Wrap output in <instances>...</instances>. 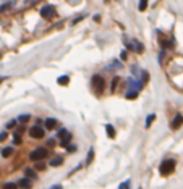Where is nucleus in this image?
Returning <instances> with one entry per match:
<instances>
[{"instance_id": "30", "label": "nucleus", "mask_w": 183, "mask_h": 189, "mask_svg": "<svg viewBox=\"0 0 183 189\" xmlns=\"http://www.w3.org/2000/svg\"><path fill=\"white\" fill-rule=\"evenodd\" d=\"M55 145V139L51 137V139H47V147H54Z\"/></svg>"}, {"instance_id": "14", "label": "nucleus", "mask_w": 183, "mask_h": 189, "mask_svg": "<svg viewBox=\"0 0 183 189\" xmlns=\"http://www.w3.org/2000/svg\"><path fill=\"white\" fill-rule=\"evenodd\" d=\"M156 121V113H149L147 117H146V121H144V128L146 129H149L152 126V123Z\"/></svg>"}, {"instance_id": "22", "label": "nucleus", "mask_w": 183, "mask_h": 189, "mask_svg": "<svg viewBox=\"0 0 183 189\" xmlns=\"http://www.w3.org/2000/svg\"><path fill=\"white\" fill-rule=\"evenodd\" d=\"M16 125H18V120H10V121L5 125V128H7V129H12V128H16Z\"/></svg>"}, {"instance_id": "7", "label": "nucleus", "mask_w": 183, "mask_h": 189, "mask_svg": "<svg viewBox=\"0 0 183 189\" xmlns=\"http://www.w3.org/2000/svg\"><path fill=\"white\" fill-rule=\"evenodd\" d=\"M57 126H59V121H57V118H52V117L46 118V121H44V128H46V131L57 129Z\"/></svg>"}, {"instance_id": "3", "label": "nucleus", "mask_w": 183, "mask_h": 189, "mask_svg": "<svg viewBox=\"0 0 183 189\" xmlns=\"http://www.w3.org/2000/svg\"><path fill=\"white\" fill-rule=\"evenodd\" d=\"M47 155H49L47 147H37V149L29 152V160L31 162H41V160H44Z\"/></svg>"}, {"instance_id": "20", "label": "nucleus", "mask_w": 183, "mask_h": 189, "mask_svg": "<svg viewBox=\"0 0 183 189\" xmlns=\"http://www.w3.org/2000/svg\"><path fill=\"white\" fill-rule=\"evenodd\" d=\"M147 2H149V0H139V3H138V10H139V12H144L146 8H147Z\"/></svg>"}, {"instance_id": "24", "label": "nucleus", "mask_w": 183, "mask_h": 189, "mask_svg": "<svg viewBox=\"0 0 183 189\" xmlns=\"http://www.w3.org/2000/svg\"><path fill=\"white\" fill-rule=\"evenodd\" d=\"M118 81H120V78H118V76H115V78L112 79V86H110V91H112V92L115 91V87H117V84H118Z\"/></svg>"}, {"instance_id": "5", "label": "nucleus", "mask_w": 183, "mask_h": 189, "mask_svg": "<svg viewBox=\"0 0 183 189\" xmlns=\"http://www.w3.org/2000/svg\"><path fill=\"white\" fill-rule=\"evenodd\" d=\"M41 16H42L44 20H52L54 16H55V7L51 5V3H46L42 8H41Z\"/></svg>"}, {"instance_id": "29", "label": "nucleus", "mask_w": 183, "mask_h": 189, "mask_svg": "<svg viewBox=\"0 0 183 189\" xmlns=\"http://www.w3.org/2000/svg\"><path fill=\"white\" fill-rule=\"evenodd\" d=\"M84 16H86V15H81V16H76V18H75V20L71 21V26H75V24H76L78 21H81L83 18H84Z\"/></svg>"}, {"instance_id": "13", "label": "nucleus", "mask_w": 183, "mask_h": 189, "mask_svg": "<svg viewBox=\"0 0 183 189\" xmlns=\"http://www.w3.org/2000/svg\"><path fill=\"white\" fill-rule=\"evenodd\" d=\"M13 154H15V147H12V145H8V147H3V149H2V157H3V159H8V157H12Z\"/></svg>"}, {"instance_id": "10", "label": "nucleus", "mask_w": 183, "mask_h": 189, "mask_svg": "<svg viewBox=\"0 0 183 189\" xmlns=\"http://www.w3.org/2000/svg\"><path fill=\"white\" fill-rule=\"evenodd\" d=\"M63 162H65V159L62 157V155H55V157H52V159H51V162H49V165H51L52 168H57V167H60Z\"/></svg>"}, {"instance_id": "35", "label": "nucleus", "mask_w": 183, "mask_h": 189, "mask_svg": "<svg viewBox=\"0 0 183 189\" xmlns=\"http://www.w3.org/2000/svg\"><path fill=\"white\" fill-rule=\"evenodd\" d=\"M34 0H24V3H32Z\"/></svg>"}, {"instance_id": "27", "label": "nucleus", "mask_w": 183, "mask_h": 189, "mask_svg": "<svg viewBox=\"0 0 183 189\" xmlns=\"http://www.w3.org/2000/svg\"><path fill=\"white\" fill-rule=\"evenodd\" d=\"M118 189H130V179H127V181H123V183L118 186Z\"/></svg>"}, {"instance_id": "6", "label": "nucleus", "mask_w": 183, "mask_h": 189, "mask_svg": "<svg viewBox=\"0 0 183 189\" xmlns=\"http://www.w3.org/2000/svg\"><path fill=\"white\" fill-rule=\"evenodd\" d=\"M181 125H183V115L181 113H177L175 117H173V120L170 121V129L177 131V129L181 128Z\"/></svg>"}, {"instance_id": "28", "label": "nucleus", "mask_w": 183, "mask_h": 189, "mask_svg": "<svg viewBox=\"0 0 183 189\" xmlns=\"http://www.w3.org/2000/svg\"><path fill=\"white\" fill-rule=\"evenodd\" d=\"M7 137H8V133H7V131H2V133H0V142L7 141Z\"/></svg>"}, {"instance_id": "18", "label": "nucleus", "mask_w": 183, "mask_h": 189, "mask_svg": "<svg viewBox=\"0 0 183 189\" xmlns=\"http://www.w3.org/2000/svg\"><path fill=\"white\" fill-rule=\"evenodd\" d=\"M57 83H59V86H66L70 83V78L66 76V75H63V76H60L59 79H57Z\"/></svg>"}, {"instance_id": "12", "label": "nucleus", "mask_w": 183, "mask_h": 189, "mask_svg": "<svg viewBox=\"0 0 183 189\" xmlns=\"http://www.w3.org/2000/svg\"><path fill=\"white\" fill-rule=\"evenodd\" d=\"M71 139H73V134H71V133H68V134H65V136L62 137V142H60V145L63 147V149H66V147L70 145V142H71Z\"/></svg>"}, {"instance_id": "2", "label": "nucleus", "mask_w": 183, "mask_h": 189, "mask_svg": "<svg viewBox=\"0 0 183 189\" xmlns=\"http://www.w3.org/2000/svg\"><path fill=\"white\" fill-rule=\"evenodd\" d=\"M91 87L96 91V94L101 95L104 92V89H105V79H104V76H101V75H93V76H91Z\"/></svg>"}, {"instance_id": "25", "label": "nucleus", "mask_w": 183, "mask_h": 189, "mask_svg": "<svg viewBox=\"0 0 183 189\" xmlns=\"http://www.w3.org/2000/svg\"><path fill=\"white\" fill-rule=\"evenodd\" d=\"M65 134H68V129H66V128H60L59 133H57V137H63Z\"/></svg>"}, {"instance_id": "23", "label": "nucleus", "mask_w": 183, "mask_h": 189, "mask_svg": "<svg viewBox=\"0 0 183 189\" xmlns=\"http://www.w3.org/2000/svg\"><path fill=\"white\" fill-rule=\"evenodd\" d=\"M13 144H15V145H20V144H21V136H20L18 133L13 134Z\"/></svg>"}, {"instance_id": "32", "label": "nucleus", "mask_w": 183, "mask_h": 189, "mask_svg": "<svg viewBox=\"0 0 183 189\" xmlns=\"http://www.w3.org/2000/svg\"><path fill=\"white\" fill-rule=\"evenodd\" d=\"M120 58H122V60H127V58H128V53H127V50H123V52L120 53Z\"/></svg>"}, {"instance_id": "21", "label": "nucleus", "mask_w": 183, "mask_h": 189, "mask_svg": "<svg viewBox=\"0 0 183 189\" xmlns=\"http://www.w3.org/2000/svg\"><path fill=\"white\" fill-rule=\"evenodd\" d=\"M3 189H20V186H18V183H5Z\"/></svg>"}, {"instance_id": "16", "label": "nucleus", "mask_w": 183, "mask_h": 189, "mask_svg": "<svg viewBox=\"0 0 183 189\" xmlns=\"http://www.w3.org/2000/svg\"><path fill=\"white\" fill-rule=\"evenodd\" d=\"M29 118H31V115H29V113H21L16 120H18L20 125H26V123L29 121Z\"/></svg>"}, {"instance_id": "8", "label": "nucleus", "mask_w": 183, "mask_h": 189, "mask_svg": "<svg viewBox=\"0 0 183 189\" xmlns=\"http://www.w3.org/2000/svg\"><path fill=\"white\" fill-rule=\"evenodd\" d=\"M23 173H24V176H26V178H29V179H32V181H36V179L39 178V175H37V170L34 168V167H26V168H24L23 170Z\"/></svg>"}, {"instance_id": "31", "label": "nucleus", "mask_w": 183, "mask_h": 189, "mask_svg": "<svg viewBox=\"0 0 183 189\" xmlns=\"http://www.w3.org/2000/svg\"><path fill=\"white\" fill-rule=\"evenodd\" d=\"M66 150H68V152L71 154V152H75V150H76V145H75V144H70L68 147H66Z\"/></svg>"}, {"instance_id": "4", "label": "nucleus", "mask_w": 183, "mask_h": 189, "mask_svg": "<svg viewBox=\"0 0 183 189\" xmlns=\"http://www.w3.org/2000/svg\"><path fill=\"white\" fill-rule=\"evenodd\" d=\"M28 133H29V137L36 139V141H41V139L46 137V128L36 123L34 126H31V128L28 129Z\"/></svg>"}, {"instance_id": "11", "label": "nucleus", "mask_w": 183, "mask_h": 189, "mask_svg": "<svg viewBox=\"0 0 183 189\" xmlns=\"http://www.w3.org/2000/svg\"><path fill=\"white\" fill-rule=\"evenodd\" d=\"M131 42H133V45H135V53H139L141 55V53L144 52V45L141 44L138 39H131Z\"/></svg>"}, {"instance_id": "9", "label": "nucleus", "mask_w": 183, "mask_h": 189, "mask_svg": "<svg viewBox=\"0 0 183 189\" xmlns=\"http://www.w3.org/2000/svg\"><path fill=\"white\" fill-rule=\"evenodd\" d=\"M18 186H20V189H32V179L24 176L18 181Z\"/></svg>"}, {"instance_id": "1", "label": "nucleus", "mask_w": 183, "mask_h": 189, "mask_svg": "<svg viewBox=\"0 0 183 189\" xmlns=\"http://www.w3.org/2000/svg\"><path fill=\"white\" fill-rule=\"evenodd\" d=\"M175 167H177V162L173 159H165L159 165V173L162 176H169V175H172L173 171H175Z\"/></svg>"}, {"instance_id": "34", "label": "nucleus", "mask_w": 183, "mask_h": 189, "mask_svg": "<svg viewBox=\"0 0 183 189\" xmlns=\"http://www.w3.org/2000/svg\"><path fill=\"white\" fill-rule=\"evenodd\" d=\"M49 189H63V186H62V184H55V186H52V187H49Z\"/></svg>"}, {"instance_id": "15", "label": "nucleus", "mask_w": 183, "mask_h": 189, "mask_svg": "<svg viewBox=\"0 0 183 189\" xmlns=\"http://www.w3.org/2000/svg\"><path fill=\"white\" fill-rule=\"evenodd\" d=\"M105 133H107V136H109L110 139H115V136H117V133H115V128L110 125V123H107V125H105Z\"/></svg>"}, {"instance_id": "26", "label": "nucleus", "mask_w": 183, "mask_h": 189, "mask_svg": "<svg viewBox=\"0 0 183 189\" xmlns=\"http://www.w3.org/2000/svg\"><path fill=\"white\" fill-rule=\"evenodd\" d=\"M12 5H13V2H8V3H3L2 7H0V13H2V12H5V10H8V8H12Z\"/></svg>"}, {"instance_id": "17", "label": "nucleus", "mask_w": 183, "mask_h": 189, "mask_svg": "<svg viewBox=\"0 0 183 189\" xmlns=\"http://www.w3.org/2000/svg\"><path fill=\"white\" fill-rule=\"evenodd\" d=\"M93 160H94V149H89V150H88V157H86L84 165H86V167H89L91 163H93Z\"/></svg>"}, {"instance_id": "33", "label": "nucleus", "mask_w": 183, "mask_h": 189, "mask_svg": "<svg viewBox=\"0 0 183 189\" xmlns=\"http://www.w3.org/2000/svg\"><path fill=\"white\" fill-rule=\"evenodd\" d=\"M16 133L18 134H21V133H24V125H20V128L16 129Z\"/></svg>"}, {"instance_id": "19", "label": "nucleus", "mask_w": 183, "mask_h": 189, "mask_svg": "<svg viewBox=\"0 0 183 189\" xmlns=\"http://www.w3.org/2000/svg\"><path fill=\"white\" fill-rule=\"evenodd\" d=\"M34 168L37 170V171H46L47 170V167H46V163L41 160V162H36V165H34Z\"/></svg>"}]
</instances>
